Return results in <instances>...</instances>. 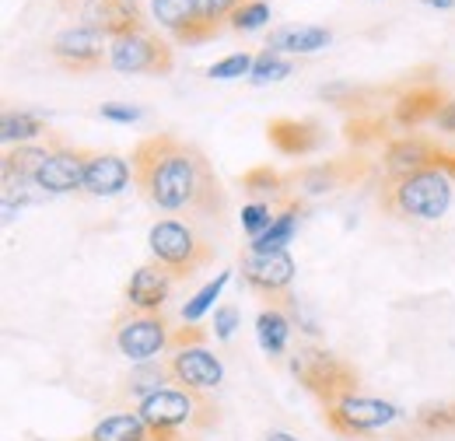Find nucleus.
I'll use <instances>...</instances> for the list:
<instances>
[{"label":"nucleus","mask_w":455,"mask_h":441,"mask_svg":"<svg viewBox=\"0 0 455 441\" xmlns=\"http://www.w3.org/2000/svg\"><path fill=\"white\" fill-rule=\"evenodd\" d=\"M211 340V333L207 330H200L196 323H186L182 330H175L172 333V350H179V347H196V343H207Z\"/></svg>","instance_id":"37"},{"label":"nucleus","mask_w":455,"mask_h":441,"mask_svg":"<svg viewBox=\"0 0 455 441\" xmlns=\"http://www.w3.org/2000/svg\"><path fill=\"white\" fill-rule=\"evenodd\" d=\"M291 375L308 389L323 406H333L340 403L343 396H354L357 392V372L337 357L330 350H319V347H298L291 354Z\"/></svg>","instance_id":"5"},{"label":"nucleus","mask_w":455,"mask_h":441,"mask_svg":"<svg viewBox=\"0 0 455 441\" xmlns=\"http://www.w3.org/2000/svg\"><path fill=\"white\" fill-rule=\"evenodd\" d=\"M50 151L53 148H36V144H18L4 155L0 162V179L4 186H14V182H36L39 168L50 162Z\"/></svg>","instance_id":"22"},{"label":"nucleus","mask_w":455,"mask_h":441,"mask_svg":"<svg viewBox=\"0 0 455 441\" xmlns=\"http://www.w3.org/2000/svg\"><path fill=\"white\" fill-rule=\"evenodd\" d=\"M452 182L455 175L449 168H420L403 179H389L379 193V204L396 218L438 220L452 207Z\"/></svg>","instance_id":"2"},{"label":"nucleus","mask_w":455,"mask_h":441,"mask_svg":"<svg viewBox=\"0 0 455 441\" xmlns=\"http://www.w3.org/2000/svg\"><path fill=\"white\" fill-rule=\"evenodd\" d=\"M140 421L151 428V435H182L218 424V406L207 399V392L193 389H158L137 403Z\"/></svg>","instance_id":"3"},{"label":"nucleus","mask_w":455,"mask_h":441,"mask_svg":"<svg viewBox=\"0 0 455 441\" xmlns=\"http://www.w3.org/2000/svg\"><path fill=\"white\" fill-rule=\"evenodd\" d=\"M50 148H53L50 151V162L39 168L36 186L43 193H74V189H84V168H88L92 151L67 148L63 140H53Z\"/></svg>","instance_id":"15"},{"label":"nucleus","mask_w":455,"mask_h":441,"mask_svg":"<svg viewBox=\"0 0 455 441\" xmlns=\"http://www.w3.org/2000/svg\"><path fill=\"white\" fill-rule=\"evenodd\" d=\"M228 280H231V274L225 270V274L214 277L211 284H204V287H200V291L182 305V319H186V323H200V319L211 312V305L221 298V291L228 287Z\"/></svg>","instance_id":"28"},{"label":"nucleus","mask_w":455,"mask_h":441,"mask_svg":"<svg viewBox=\"0 0 455 441\" xmlns=\"http://www.w3.org/2000/svg\"><path fill=\"white\" fill-rule=\"evenodd\" d=\"M382 165H386V175L389 179H403V175H410V172H420V168H449L455 175V155L452 151H445V148H438L435 140H427V137H393L389 144H386V155H382Z\"/></svg>","instance_id":"12"},{"label":"nucleus","mask_w":455,"mask_h":441,"mask_svg":"<svg viewBox=\"0 0 455 441\" xmlns=\"http://www.w3.org/2000/svg\"><path fill=\"white\" fill-rule=\"evenodd\" d=\"M148 245H151V256L169 270L175 280H189L193 274H200L211 260H214V245L207 238L196 235L193 224L186 220H158L151 231H148Z\"/></svg>","instance_id":"4"},{"label":"nucleus","mask_w":455,"mask_h":441,"mask_svg":"<svg viewBox=\"0 0 455 441\" xmlns=\"http://www.w3.org/2000/svg\"><path fill=\"white\" fill-rule=\"evenodd\" d=\"M242 277H245V284L259 298L270 301V309H281V305L291 301L287 287L294 284V260H291L287 249H281V253H256V249H249L242 256Z\"/></svg>","instance_id":"9"},{"label":"nucleus","mask_w":455,"mask_h":441,"mask_svg":"<svg viewBox=\"0 0 455 441\" xmlns=\"http://www.w3.org/2000/svg\"><path fill=\"white\" fill-rule=\"evenodd\" d=\"M452 435H455V431H452Z\"/></svg>","instance_id":"43"},{"label":"nucleus","mask_w":455,"mask_h":441,"mask_svg":"<svg viewBox=\"0 0 455 441\" xmlns=\"http://www.w3.org/2000/svg\"><path fill=\"white\" fill-rule=\"evenodd\" d=\"M242 4H249V0H196L200 14H204L214 28H221L225 21H231V14H235Z\"/></svg>","instance_id":"36"},{"label":"nucleus","mask_w":455,"mask_h":441,"mask_svg":"<svg viewBox=\"0 0 455 441\" xmlns=\"http://www.w3.org/2000/svg\"><path fill=\"white\" fill-rule=\"evenodd\" d=\"M172 280L175 277L158 260L144 263L140 270H133V277L126 280V291H123L126 294V305L137 309V312H162L172 294Z\"/></svg>","instance_id":"17"},{"label":"nucleus","mask_w":455,"mask_h":441,"mask_svg":"<svg viewBox=\"0 0 455 441\" xmlns=\"http://www.w3.org/2000/svg\"><path fill=\"white\" fill-rule=\"evenodd\" d=\"M109 63L119 74H151V77H165L175 67L169 43L158 39L151 28H137L130 36H119L109 46Z\"/></svg>","instance_id":"7"},{"label":"nucleus","mask_w":455,"mask_h":441,"mask_svg":"<svg viewBox=\"0 0 455 441\" xmlns=\"http://www.w3.org/2000/svg\"><path fill=\"white\" fill-rule=\"evenodd\" d=\"M435 126H438L442 133H455V99H449V102L442 106V112L435 116Z\"/></svg>","instance_id":"40"},{"label":"nucleus","mask_w":455,"mask_h":441,"mask_svg":"<svg viewBox=\"0 0 455 441\" xmlns=\"http://www.w3.org/2000/svg\"><path fill=\"white\" fill-rule=\"evenodd\" d=\"M67 11L74 7L77 18L84 21V28H95L99 36H130L137 28H148L144 14H140V4L137 0H60Z\"/></svg>","instance_id":"10"},{"label":"nucleus","mask_w":455,"mask_h":441,"mask_svg":"<svg viewBox=\"0 0 455 441\" xmlns=\"http://www.w3.org/2000/svg\"><path fill=\"white\" fill-rule=\"evenodd\" d=\"M267 137H270V144L281 155H287V158H305L315 148H323V140H326V133H323V126L315 119H291V116L270 119Z\"/></svg>","instance_id":"18"},{"label":"nucleus","mask_w":455,"mask_h":441,"mask_svg":"<svg viewBox=\"0 0 455 441\" xmlns=\"http://www.w3.org/2000/svg\"><path fill=\"white\" fill-rule=\"evenodd\" d=\"M256 336H259V347L270 357H281L287 350V340H291V319L281 309H263L256 316Z\"/></svg>","instance_id":"25"},{"label":"nucleus","mask_w":455,"mask_h":441,"mask_svg":"<svg viewBox=\"0 0 455 441\" xmlns=\"http://www.w3.org/2000/svg\"><path fill=\"white\" fill-rule=\"evenodd\" d=\"M301 214H305V204H301V200H287L284 211L274 218V224H270L259 238H252V245H249V249H256V253H281L287 242L294 238Z\"/></svg>","instance_id":"23"},{"label":"nucleus","mask_w":455,"mask_h":441,"mask_svg":"<svg viewBox=\"0 0 455 441\" xmlns=\"http://www.w3.org/2000/svg\"><path fill=\"white\" fill-rule=\"evenodd\" d=\"M368 175V162L361 155H347V158H333L326 165H312L294 172L287 182H294L305 196H323V193H333L347 182H357Z\"/></svg>","instance_id":"16"},{"label":"nucleus","mask_w":455,"mask_h":441,"mask_svg":"<svg viewBox=\"0 0 455 441\" xmlns=\"http://www.w3.org/2000/svg\"><path fill=\"white\" fill-rule=\"evenodd\" d=\"M287 74H291V60H284L281 53L263 50V53L256 56V63H252L249 81L252 84H270V81H284Z\"/></svg>","instance_id":"32"},{"label":"nucleus","mask_w":455,"mask_h":441,"mask_svg":"<svg viewBox=\"0 0 455 441\" xmlns=\"http://www.w3.org/2000/svg\"><path fill=\"white\" fill-rule=\"evenodd\" d=\"M165 382H172L169 365H155V361H148V365H140V368L130 375L126 389H130V392H137V396L144 399V396H151V392L165 389ZM140 399H137V403H140Z\"/></svg>","instance_id":"31"},{"label":"nucleus","mask_w":455,"mask_h":441,"mask_svg":"<svg viewBox=\"0 0 455 441\" xmlns=\"http://www.w3.org/2000/svg\"><path fill=\"white\" fill-rule=\"evenodd\" d=\"M399 421L396 403L375 399V396H343L340 403L326 406V424L340 435V438H361L371 431H382Z\"/></svg>","instance_id":"8"},{"label":"nucleus","mask_w":455,"mask_h":441,"mask_svg":"<svg viewBox=\"0 0 455 441\" xmlns=\"http://www.w3.org/2000/svg\"><path fill=\"white\" fill-rule=\"evenodd\" d=\"M133 165L119 155H92L84 168V193L92 196H116L130 186Z\"/></svg>","instance_id":"20"},{"label":"nucleus","mask_w":455,"mask_h":441,"mask_svg":"<svg viewBox=\"0 0 455 441\" xmlns=\"http://www.w3.org/2000/svg\"><path fill=\"white\" fill-rule=\"evenodd\" d=\"M113 340H116V350H119L126 361L148 365V361H155L162 350H169L172 330H169V323L162 319V312H137V309L126 305V312L116 319Z\"/></svg>","instance_id":"6"},{"label":"nucleus","mask_w":455,"mask_h":441,"mask_svg":"<svg viewBox=\"0 0 455 441\" xmlns=\"http://www.w3.org/2000/svg\"><path fill=\"white\" fill-rule=\"evenodd\" d=\"M238 330V309L235 305H221L214 312V336L218 340H231V333Z\"/></svg>","instance_id":"38"},{"label":"nucleus","mask_w":455,"mask_h":441,"mask_svg":"<svg viewBox=\"0 0 455 441\" xmlns=\"http://www.w3.org/2000/svg\"><path fill=\"white\" fill-rule=\"evenodd\" d=\"M449 99L438 84H410L396 102H393V123L399 130H417L420 123H435Z\"/></svg>","instance_id":"19"},{"label":"nucleus","mask_w":455,"mask_h":441,"mask_svg":"<svg viewBox=\"0 0 455 441\" xmlns=\"http://www.w3.org/2000/svg\"><path fill=\"white\" fill-rule=\"evenodd\" d=\"M396 123H389L386 116H375V112H368V116H354V119H347L343 123V137L354 144V148H364V144H389L393 137H389V130H393Z\"/></svg>","instance_id":"26"},{"label":"nucleus","mask_w":455,"mask_h":441,"mask_svg":"<svg viewBox=\"0 0 455 441\" xmlns=\"http://www.w3.org/2000/svg\"><path fill=\"white\" fill-rule=\"evenodd\" d=\"M102 116L106 119H113V123H137L144 112L137 109V106H123V102H109V106H102Z\"/></svg>","instance_id":"39"},{"label":"nucleus","mask_w":455,"mask_h":441,"mask_svg":"<svg viewBox=\"0 0 455 441\" xmlns=\"http://www.w3.org/2000/svg\"><path fill=\"white\" fill-rule=\"evenodd\" d=\"M284 186H287V179L281 172H274L270 165H259L242 175V189H245L249 196H277Z\"/></svg>","instance_id":"30"},{"label":"nucleus","mask_w":455,"mask_h":441,"mask_svg":"<svg viewBox=\"0 0 455 441\" xmlns=\"http://www.w3.org/2000/svg\"><path fill=\"white\" fill-rule=\"evenodd\" d=\"M427 7H442V11H449V7H455V0H424Z\"/></svg>","instance_id":"42"},{"label":"nucleus","mask_w":455,"mask_h":441,"mask_svg":"<svg viewBox=\"0 0 455 441\" xmlns=\"http://www.w3.org/2000/svg\"><path fill=\"white\" fill-rule=\"evenodd\" d=\"M151 14H155V21H158L162 28H169L172 36H175L179 43H186V46L207 43V39H214V36L221 32V28H214V25L200 14L196 0H151Z\"/></svg>","instance_id":"14"},{"label":"nucleus","mask_w":455,"mask_h":441,"mask_svg":"<svg viewBox=\"0 0 455 441\" xmlns=\"http://www.w3.org/2000/svg\"><path fill=\"white\" fill-rule=\"evenodd\" d=\"M169 375L175 386L193 389V392H211V389L221 386L225 368H221V361L207 350V343H196V347H179V350H172Z\"/></svg>","instance_id":"13"},{"label":"nucleus","mask_w":455,"mask_h":441,"mask_svg":"<svg viewBox=\"0 0 455 441\" xmlns=\"http://www.w3.org/2000/svg\"><path fill=\"white\" fill-rule=\"evenodd\" d=\"M50 56L67 74H95L109 60V50H106V36H99L95 28L77 25V28L60 32L53 46H50Z\"/></svg>","instance_id":"11"},{"label":"nucleus","mask_w":455,"mask_h":441,"mask_svg":"<svg viewBox=\"0 0 455 441\" xmlns=\"http://www.w3.org/2000/svg\"><path fill=\"white\" fill-rule=\"evenodd\" d=\"M274 211H270V204H263V200H252L249 207H242V228L252 235V238H259L270 224H274Z\"/></svg>","instance_id":"34"},{"label":"nucleus","mask_w":455,"mask_h":441,"mask_svg":"<svg viewBox=\"0 0 455 441\" xmlns=\"http://www.w3.org/2000/svg\"><path fill=\"white\" fill-rule=\"evenodd\" d=\"M130 165H133V186L144 193L151 207L196 224L225 220L228 196L200 148L172 133H155L133 148Z\"/></svg>","instance_id":"1"},{"label":"nucleus","mask_w":455,"mask_h":441,"mask_svg":"<svg viewBox=\"0 0 455 441\" xmlns=\"http://www.w3.org/2000/svg\"><path fill=\"white\" fill-rule=\"evenodd\" d=\"M270 21V4L267 0H249V4H242L235 14H231V28L235 32H256V28H263Z\"/></svg>","instance_id":"33"},{"label":"nucleus","mask_w":455,"mask_h":441,"mask_svg":"<svg viewBox=\"0 0 455 441\" xmlns=\"http://www.w3.org/2000/svg\"><path fill=\"white\" fill-rule=\"evenodd\" d=\"M263 441H298V438H294V435H287V431H270Z\"/></svg>","instance_id":"41"},{"label":"nucleus","mask_w":455,"mask_h":441,"mask_svg":"<svg viewBox=\"0 0 455 441\" xmlns=\"http://www.w3.org/2000/svg\"><path fill=\"white\" fill-rule=\"evenodd\" d=\"M43 133H46V126L32 112H4V119H0V137L7 144H28V140H36Z\"/></svg>","instance_id":"27"},{"label":"nucleus","mask_w":455,"mask_h":441,"mask_svg":"<svg viewBox=\"0 0 455 441\" xmlns=\"http://www.w3.org/2000/svg\"><path fill=\"white\" fill-rule=\"evenodd\" d=\"M330 28H319V25H284V28H274L270 39H267V50L270 53H319L330 46Z\"/></svg>","instance_id":"21"},{"label":"nucleus","mask_w":455,"mask_h":441,"mask_svg":"<svg viewBox=\"0 0 455 441\" xmlns=\"http://www.w3.org/2000/svg\"><path fill=\"white\" fill-rule=\"evenodd\" d=\"M81 441H151V428L140 421V413H113L92 428V435Z\"/></svg>","instance_id":"24"},{"label":"nucleus","mask_w":455,"mask_h":441,"mask_svg":"<svg viewBox=\"0 0 455 441\" xmlns=\"http://www.w3.org/2000/svg\"><path fill=\"white\" fill-rule=\"evenodd\" d=\"M252 56L249 53H235V56H225L221 63H214L207 74L214 77V81H231V77H245V74H252Z\"/></svg>","instance_id":"35"},{"label":"nucleus","mask_w":455,"mask_h":441,"mask_svg":"<svg viewBox=\"0 0 455 441\" xmlns=\"http://www.w3.org/2000/svg\"><path fill=\"white\" fill-rule=\"evenodd\" d=\"M420 435H452L455 431V403H427L417 413Z\"/></svg>","instance_id":"29"}]
</instances>
